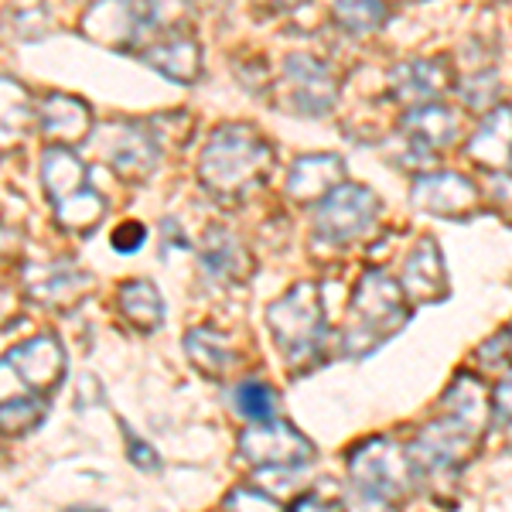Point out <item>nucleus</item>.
<instances>
[{"mask_svg": "<svg viewBox=\"0 0 512 512\" xmlns=\"http://www.w3.org/2000/svg\"><path fill=\"white\" fill-rule=\"evenodd\" d=\"M31 113H35V103H31L28 89L18 79L0 76V144L24 137L28 120H35Z\"/></svg>", "mask_w": 512, "mask_h": 512, "instance_id": "nucleus-25", "label": "nucleus"}, {"mask_svg": "<svg viewBox=\"0 0 512 512\" xmlns=\"http://www.w3.org/2000/svg\"><path fill=\"white\" fill-rule=\"evenodd\" d=\"M495 89H499V82H495V72H489V76H485V72H478L475 79L461 82L458 93H461V99H465L468 106H472V110H482L489 99H495Z\"/></svg>", "mask_w": 512, "mask_h": 512, "instance_id": "nucleus-31", "label": "nucleus"}, {"mask_svg": "<svg viewBox=\"0 0 512 512\" xmlns=\"http://www.w3.org/2000/svg\"><path fill=\"white\" fill-rule=\"evenodd\" d=\"M161 158V144L151 127L140 123H110L106 127V161L120 171L123 178H147Z\"/></svg>", "mask_w": 512, "mask_h": 512, "instance_id": "nucleus-10", "label": "nucleus"}, {"mask_svg": "<svg viewBox=\"0 0 512 512\" xmlns=\"http://www.w3.org/2000/svg\"><path fill=\"white\" fill-rule=\"evenodd\" d=\"M147 65L158 69L161 76H168L171 82H195L198 72H202V52L192 38L175 35L164 38L147 52Z\"/></svg>", "mask_w": 512, "mask_h": 512, "instance_id": "nucleus-20", "label": "nucleus"}, {"mask_svg": "<svg viewBox=\"0 0 512 512\" xmlns=\"http://www.w3.org/2000/svg\"><path fill=\"white\" fill-rule=\"evenodd\" d=\"M345 185V161L338 154H304L291 164L287 175V195L301 205H315Z\"/></svg>", "mask_w": 512, "mask_h": 512, "instance_id": "nucleus-14", "label": "nucleus"}, {"mask_svg": "<svg viewBox=\"0 0 512 512\" xmlns=\"http://www.w3.org/2000/svg\"><path fill=\"white\" fill-rule=\"evenodd\" d=\"M41 181L55 205V222L69 233H89L106 216V198L89 185L82 161L69 147H48L41 154Z\"/></svg>", "mask_w": 512, "mask_h": 512, "instance_id": "nucleus-2", "label": "nucleus"}, {"mask_svg": "<svg viewBox=\"0 0 512 512\" xmlns=\"http://www.w3.org/2000/svg\"><path fill=\"white\" fill-rule=\"evenodd\" d=\"M379 198L373 188L366 185H338L332 195L321 198L318 209V236L328 243H349L369 233V226L376 222Z\"/></svg>", "mask_w": 512, "mask_h": 512, "instance_id": "nucleus-7", "label": "nucleus"}, {"mask_svg": "<svg viewBox=\"0 0 512 512\" xmlns=\"http://www.w3.org/2000/svg\"><path fill=\"white\" fill-rule=\"evenodd\" d=\"M38 127L52 147L82 144L89 137V130H93V110L76 96L52 93L38 106Z\"/></svg>", "mask_w": 512, "mask_h": 512, "instance_id": "nucleus-13", "label": "nucleus"}, {"mask_svg": "<svg viewBox=\"0 0 512 512\" xmlns=\"http://www.w3.org/2000/svg\"><path fill=\"white\" fill-rule=\"evenodd\" d=\"M202 267L205 274H212L216 280H236L250 274V256H246L233 233H226L222 226H212L209 239H205Z\"/></svg>", "mask_w": 512, "mask_h": 512, "instance_id": "nucleus-22", "label": "nucleus"}, {"mask_svg": "<svg viewBox=\"0 0 512 512\" xmlns=\"http://www.w3.org/2000/svg\"><path fill=\"white\" fill-rule=\"evenodd\" d=\"M144 239H147V229L140 226V222H123L120 229H113L110 243L117 253H137L140 246H144Z\"/></svg>", "mask_w": 512, "mask_h": 512, "instance_id": "nucleus-33", "label": "nucleus"}, {"mask_svg": "<svg viewBox=\"0 0 512 512\" xmlns=\"http://www.w3.org/2000/svg\"><path fill=\"white\" fill-rule=\"evenodd\" d=\"M236 410L243 420H250V424H274L277 420V396L270 390L267 383H243L236 390Z\"/></svg>", "mask_w": 512, "mask_h": 512, "instance_id": "nucleus-27", "label": "nucleus"}, {"mask_svg": "<svg viewBox=\"0 0 512 512\" xmlns=\"http://www.w3.org/2000/svg\"><path fill=\"white\" fill-rule=\"evenodd\" d=\"M352 328L345 335V349L355 338H366V352L407 321V294L403 287L379 270H369L352 294Z\"/></svg>", "mask_w": 512, "mask_h": 512, "instance_id": "nucleus-4", "label": "nucleus"}, {"mask_svg": "<svg viewBox=\"0 0 512 512\" xmlns=\"http://www.w3.org/2000/svg\"><path fill=\"white\" fill-rule=\"evenodd\" d=\"M495 410L506 420H512V379L499 383V390H495Z\"/></svg>", "mask_w": 512, "mask_h": 512, "instance_id": "nucleus-37", "label": "nucleus"}, {"mask_svg": "<svg viewBox=\"0 0 512 512\" xmlns=\"http://www.w3.org/2000/svg\"><path fill=\"white\" fill-rule=\"evenodd\" d=\"M287 512H335V506H328L325 499H315V495H304V499H297Z\"/></svg>", "mask_w": 512, "mask_h": 512, "instance_id": "nucleus-38", "label": "nucleus"}, {"mask_svg": "<svg viewBox=\"0 0 512 512\" xmlns=\"http://www.w3.org/2000/svg\"><path fill=\"white\" fill-rule=\"evenodd\" d=\"M185 349H188V359H192L202 373H209L216 379L226 376L229 369H233V362H236L233 345H229L222 335L212 332V328H192L188 338H185Z\"/></svg>", "mask_w": 512, "mask_h": 512, "instance_id": "nucleus-24", "label": "nucleus"}, {"mask_svg": "<svg viewBox=\"0 0 512 512\" xmlns=\"http://www.w3.org/2000/svg\"><path fill=\"white\" fill-rule=\"evenodd\" d=\"M28 291L31 297H38L41 304H65L86 291V277H76L62 267H52L45 280H28Z\"/></svg>", "mask_w": 512, "mask_h": 512, "instance_id": "nucleus-28", "label": "nucleus"}, {"mask_svg": "<svg viewBox=\"0 0 512 512\" xmlns=\"http://www.w3.org/2000/svg\"><path fill=\"white\" fill-rule=\"evenodd\" d=\"M414 202L417 209L434 212V216L468 219L478 212V188L465 175L437 171V175H420L414 181Z\"/></svg>", "mask_w": 512, "mask_h": 512, "instance_id": "nucleus-11", "label": "nucleus"}, {"mask_svg": "<svg viewBox=\"0 0 512 512\" xmlns=\"http://www.w3.org/2000/svg\"><path fill=\"white\" fill-rule=\"evenodd\" d=\"M185 7L188 0H151V21L161 28H175L185 21Z\"/></svg>", "mask_w": 512, "mask_h": 512, "instance_id": "nucleus-34", "label": "nucleus"}, {"mask_svg": "<svg viewBox=\"0 0 512 512\" xmlns=\"http://www.w3.org/2000/svg\"><path fill=\"white\" fill-rule=\"evenodd\" d=\"M390 18L386 0H335V21L349 35H373Z\"/></svg>", "mask_w": 512, "mask_h": 512, "instance_id": "nucleus-26", "label": "nucleus"}, {"mask_svg": "<svg viewBox=\"0 0 512 512\" xmlns=\"http://www.w3.org/2000/svg\"><path fill=\"white\" fill-rule=\"evenodd\" d=\"M468 158L495 175H512V106H495L468 140Z\"/></svg>", "mask_w": 512, "mask_h": 512, "instance_id": "nucleus-15", "label": "nucleus"}, {"mask_svg": "<svg viewBox=\"0 0 512 512\" xmlns=\"http://www.w3.org/2000/svg\"><path fill=\"white\" fill-rule=\"evenodd\" d=\"M65 373V352L55 335H38L0 359V403L28 396V390H52Z\"/></svg>", "mask_w": 512, "mask_h": 512, "instance_id": "nucleus-5", "label": "nucleus"}, {"mask_svg": "<svg viewBox=\"0 0 512 512\" xmlns=\"http://www.w3.org/2000/svg\"><path fill=\"white\" fill-rule=\"evenodd\" d=\"M24 246V236L14 233L11 226H0V260H7L11 253H18Z\"/></svg>", "mask_w": 512, "mask_h": 512, "instance_id": "nucleus-36", "label": "nucleus"}, {"mask_svg": "<svg viewBox=\"0 0 512 512\" xmlns=\"http://www.w3.org/2000/svg\"><path fill=\"white\" fill-rule=\"evenodd\" d=\"M127 458L134 461V465L140 468V472H161V458L158 451L151 448V444H144L137 434L127 431Z\"/></svg>", "mask_w": 512, "mask_h": 512, "instance_id": "nucleus-32", "label": "nucleus"}, {"mask_svg": "<svg viewBox=\"0 0 512 512\" xmlns=\"http://www.w3.org/2000/svg\"><path fill=\"white\" fill-rule=\"evenodd\" d=\"M45 417V403L21 396V400L0 403V431L4 434H28L38 427V420Z\"/></svg>", "mask_w": 512, "mask_h": 512, "instance_id": "nucleus-29", "label": "nucleus"}, {"mask_svg": "<svg viewBox=\"0 0 512 512\" xmlns=\"http://www.w3.org/2000/svg\"><path fill=\"white\" fill-rule=\"evenodd\" d=\"M478 437H472L461 424H454L451 417H441L434 424L420 427L417 441L410 444V458L420 468H458L465 465V458L472 454V444Z\"/></svg>", "mask_w": 512, "mask_h": 512, "instance_id": "nucleus-12", "label": "nucleus"}, {"mask_svg": "<svg viewBox=\"0 0 512 512\" xmlns=\"http://www.w3.org/2000/svg\"><path fill=\"white\" fill-rule=\"evenodd\" d=\"M239 454L253 465L267 468H297L315 458V448L304 434H297L291 424H250L239 434Z\"/></svg>", "mask_w": 512, "mask_h": 512, "instance_id": "nucleus-9", "label": "nucleus"}, {"mask_svg": "<svg viewBox=\"0 0 512 512\" xmlns=\"http://www.w3.org/2000/svg\"><path fill=\"white\" fill-rule=\"evenodd\" d=\"M270 164H274V147L260 130L250 123H226L205 144L198 175L216 195L236 198L260 185Z\"/></svg>", "mask_w": 512, "mask_h": 512, "instance_id": "nucleus-1", "label": "nucleus"}, {"mask_svg": "<svg viewBox=\"0 0 512 512\" xmlns=\"http://www.w3.org/2000/svg\"><path fill=\"white\" fill-rule=\"evenodd\" d=\"M444 417L461 424L472 437H482L485 424H489V396L472 373H461L444 393Z\"/></svg>", "mask_w": 512, "mask_h": 512, "instance_id": "nucleus-19", "label": "nucleus"}, {"mask_svg": "<svg viewBox=\"0 0 512 512\" xmlns=\"http://www.w3.org/2000/svg\"><path fill=\"white\" fill-rule=\"evenodd\" d=\"M454 86L451 69L441 59H420V62H403L400 69H393V93L403 103H434L437 96H444Z\"/></svg>", "mask_w": 512, "mask_h": 512, "instance_id": "nucleus-17", "label": "nucleus"}, {"mask_svg": "<svg viewBox=\"0 0 512 512\" xmlns=\"http://www.w3.org/2000/svg\"><path fill=\"white\" fill-rule=\"evenodd\" d=\"M284 96L287 110L301 117H321L335 106L338 99V79L328 69V62L315 55H291L284 65Z\"/></svg>", "mask_w": 512, "mask_h": 512, "instance_id": "nucleus-8", "label": "nucleus"}, {"mask_svg": "<svg viewBox=\"0 0 512 512\" xmlns=\"http://www.w3.org/2000/svg\"><path fill=\"white\" fill-rule=\"evenodd\" d=\"M256 4L267 7L270 14H287V11H294V7L308 4V0H256Z\"/></svg>", "mask_w": 512, "mask_h": 512, "instance_id": "nucleus-39", "label": "nucleus"}, {"mask_svg": "<svg viewBox=\"0 0 512 512\" xmlns=\"http://www.w3.org/2000/svg\"><path fill=\"white\" fill-rule=\"evenodd\" d=\"M267 325L291 366L315 362L325 342V301L315 284H294L267 308Z\"/></svg>", "mask_w": 512, "mask_h": 512, "instance_id": "nucleus-3", "label": "nucleus"}, {"mask_svg": "<svg viewBox=\"0 0 512 512\" xmlns=\"http://www.w3.org/2000/svg\"><path fill=\"white\" fill-rule=\"evenodd\" d=\"M140 28H144V18L134 11L130 0H103L93 11L82 18V31H86L93 41H103V45L123 48L127 41L140 38Z\"/></svg>", "mask_w": 512, "mask_h": 512, "instance_id": "nucleus-18", "label": "nucleus"}, {"mask_svg": "<svg viewBox=\"0 0 512 512\" xmlns=\"http://www.w3.org/2000/svg\"><path fill=\"white\" fill-rule=\"evenodd\" d=\"M69 512H86V509H69ZM93 512H99V509H93Z\"/></svg>", "mask_w": 512, "mask_h": 512, "instance_id": "nucleus-40", "label": "nucleus"}, {"mask_svg": "<svg viewBox=\"0 0 512 512\" xmlns=\"http://www.w3.org/2000/svg\"><path fill=\"white\" fill-rule=\"evenodd\" d=\"M400 287L414 301H441L448 294V274H444V260L434 239H420L410 250L407 263H403Z\"/></svg>", "mask_w": 512, "mask_h": 512, "instance_id": "nucleus-16", "label": "nucleus"}, {"mask_svg": "<svg viewBox=\"0 0 512 512\" xmlns=\"http://www.w3.org/2000/svg\"><path fill=\"white\" fill-rule=\"evenodd\" d=\"M349 472L355 489H366L383 499H403L414 485V465H410V454L400 444L386 441V437H373V441H362L359 448L349 454Z\"/></svg>", "mask_w": 512, "mask_h": 512, "instance_id": "nucleus-6", "label": "nucleus"}, {"mask_svg": "<svg viewBox=\"0 0 512 512\" xmlns=\"http://www.w3.org/2000/svg\"><path fill=\"white\" fill-rule=\"evenodd\" d=\"M400 130L414 137L420 147H444L458 134V120H454V113L444 110L441 103H424V106H414V110L400 120Z\"/></svg>", "mask_w": 512, "mask_h": 512, "instance_id": "nucleus-21", "label": "nucleus"}, {"mask_svg": "<svg viewBox=\"0 0 512 512\" xmlns=\"http://www.w3.org/2000/svg\"><path fill=\"white\" fill-rule=\"evenodd\" d=\"M226 512H284V509H280L274 495L253 489V485H243V489H233L226 495Z\"/></svg>", "mask_w": 512, "mask_h": 512, "instance_id": "nucleus-30", "label": "nucleus"}, {"mask_svg": "<svg viewBox=\"0 0 512 512\" xmlns=\"http://www.w3.org/2000/svg\"><path fill=\"white\" fill-rule=\"evenodd\" d=\"M120 311L137 332H158L164 321V301L151 280H127L120 287Z\"/></svg>", "mask_w": 512, "mask_h": 512, "instance_id": "nucleus-23", "label": "nucleus"}, {"mask_svg": "<svg viewBox=\"0 0 512 512\" xmlns=\"http://www.w3.org/2000/svg\"><path fill=\"white\" fill-rule=\"evenodd\" d=\"M345 512H393V502L383 499V495L366 492V489H355Z\"/></svg>", "mask_w": 512, "mask_h": 512, "instance_id": "nucleus-35", "label": "nucleus"}]
</instances>
